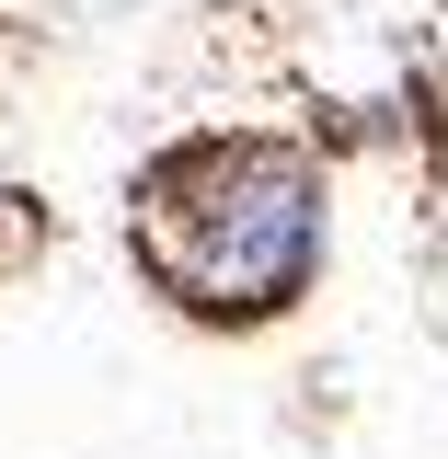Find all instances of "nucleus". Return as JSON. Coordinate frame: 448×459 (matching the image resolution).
<instances>
[{"label":"nucleus","mask_w":448,"mask_h":459,"mask_svg":"<svg viewBox=\"0 0 448 459\" xmlns=\"http://www.w3.org/2000/svg\"><path fill=\"white\" fill-rule=\"evenodd\" d=\"M138 264L207 310V322H265L322 264V172L287 138H184L138 184Z\"/></svg>","instance_id":"nucleus-1"}]
</instances>
